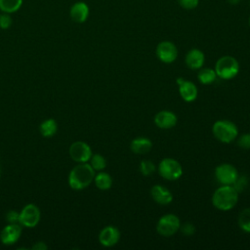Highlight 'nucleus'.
<instances>
[{
  "label": "nucleus",
  "instance_id": "31",
  "mask_svg": "<svg viewBox=\"0 0 250 250\" xmlns=\"http://www.w3.org/2000/svg\"><path fill=\"white\" fill-rule=\"evenodd\" d=\"M180 229L185 235H192L195 231V228L190 223H185L183 226H180Z\"/></svg>",
  "mask_w": 250,
  "mask_h": 250
},
{
  "label": "nucleus",
  "instance_id": "28",
  "mask_svg": "<svg viewBox=\"0 0 250 250\" xmlns=\"http://www.w3.org/2000/svg\"><path fill=\"white\" fill-rule=\"evenodd\" d=\"M177 1L179 5L185 10H193L199 4V0H177Z\"/></svg>",
  "mask_w": 250,
  "mask_h": 250
},
{
  "label": "nucleus",
  "instance_id": "15",
  "mask_svg": "<svg viewBox=\"0 0 250 250\" xmlns=\"http://www.w3.org/2000/svg\"><path fill=\"white\" fill-rule=\"evenodd\" d=\"M177 115L170 110H161L154 116V123L158 128L170 129L177 124Z\"/></svg>",
  "mask_w": 250,
  "mask_h": 250
},
{
  "label": "nucleus",
  "instance_id": "2",
  "mask_svg": "<svg viewBox=\"0 0 250 250\" xmlns=\"http://www.w3.org/2000/svg\"><path fill=\"white\" fill-rule=\"evenodd\" d=\"M238 201V191L229 185H222L212 195V204L221 211L232 209Z\"/></svg>",
  "mask_w": 250,
  "mask_h": 250
},
{
  "label": "nucleus",
  "instance_id": "33",
  "mask_svg": "<svg viewBox=\"0 0 250 250\" xmlns=\"http://www.w3.org/2000/svg\"><path fill=\"white\" fill-rule=\"evenodd\" d=\"M228 2H229V4H232V5H236V4H238V3L240 2V0H228Z\"/></svg>",
  "mask_w": 250,
  "mask_h": 250
},
{
  "label": "nucleus",
  "instance_id": "21",
  "mask_svg": "<svg viewBox=\"0 0 250 250\" xmlns=\"http://www.w3.org/2000/svg\"><path fill=\"white\" fill-rule=\"evenodd\" d=\"M22 1L23 0H0V11L7 14L16 13L21 8Z\"/></svg>",
  "mask_w": 250,
  "mask_h": 250
},
{
  "label": "nucleus",
  "instance_id": "8",
  "mask_svg": "<svg viewBox=\"0 0 250 250\" xmlns=\"http://www.w3.org/2000/svg\"><path fill=\"white\" fill-rule=\"evenodd\" d=\"M69 155L72 160L77 163L88 162L92 156V149L90 146L82 141H76L69 146Z\"/></svg>",
  "mask_w": 250,
  "mask_h": 250
},
{
  "label": "nucleus",
  "instance_id": "34",
  "mask_svg": "<svg viewBox=\"0 0 250 250\" xmlns=\"http://www.w3.org/2000/svg\"><path fill=\"white\" fill-rule=\"evenodd\" d=\"M248 24H249V27H250V17H249V20H248Z\"/></svg>",
  "mask_w": 250,
  "mask_h": 250
},
{
  "label": "nucleus",
  "instance_id": "20",
  "mask_svg": "<svg viewBox=\"0 0 250 250\" xmlns=\"http://www.w3.org/2000/svg\"><path fill=\"white\" fill-rule=\"evenodd\" d=\"M39 130H40V133H41V135L43 137L50 138V137H53L57 133V131H58V124H57L56 120H54L52 118H49V119L44 120L40 124Z\"/></svg>",
  "mask_w": 250,
  "mask_h": 250
},
{
  "label": "nucleus",
  "instance_id": "12",
  "mask_svg": "<svg viewBox=\"0 0 250 250\" xmlns=\"http://www.w3.org/2000/svg\"><path fill=\"white\" fill-rule=\"evenodd\" d=\"M120 239V231L116 227H104L99 233V241L104 247L114 246Z\"/></svg>",
  "mask_w": 250,
  "mask_h": 250
},
{
  "label": "nucleus",
  "instance_id": "18",
  "mask_svg": "<svg viewBox=\"0 0 250 250\" xmlns=\"http://www.w3.org/2000/svg\"><path fill=\"white\" fill-rule=\"evenodd\" d=\"M152 147V143L149 139L145 137H139L134 139L130 144L131 150L136 154L147 153Z\"/></svg>",
  "mask_w": 250,
  "mask_h": 250
},
{
  "label": "nucleus",
  "instance_id": "19",
  "mask_svg": "<svg viewBox=\"0 0 250 250\" xmlns=\"http://www.w3.org/2000/svg\"><path fill=\"white\" fill-rule=\"evenodd\" d=\"M94 182L96 187L101 190H107L112 186V179L109 174L105 172H99L94 177Z\"/></svg>",
  "mask_w": 250,
  "mask_h": 250
},
{
  "label": "nucleus",
  "instance_id": "7",
  "mask_svg": "<svg viewBox=\"0 0 250 250\" xmlns=\"http://www.w3.org/2000/svg\"><path fill=\"white\" fill-rule=\"evenodd\" d=\"M40 209L33 203L26 204L20 212V225L25 228H34L40 221Z\"/></svg>",
  "mask_w": 250,
  "mask_h": 250
},
{
  "label": "nucleus",
  "instance_id": "30",
  "mask_svg": "<svg viewBox=\"0 0 250 250\" xmlns=\"http://www.w3.org/2000/svg\"><path fill=\"white\" fill-rule=\"evenodd\" d=\"M247 179L245 177H237V179L235 180V182L232 184V187L239 192L241 191L247 185Z\"/></svg>",
  "mask_w": 250,
  "mask_h": 250
},
{
  "label": "nucleus",
  "instance_id": "5",
  "mask_svg": "<svg viewBox=\"0 0 250 250\" xmlns=\"http://www.w3.org/2000/svg\"><path fill=\"white\" fill-rule=\"evenodd\" d=\"M159 175L169 181L178 180L183 175V168L179 161L174 158H163L158 165Z\"/></svg>",
  "mask_w": 250,
  "mask_h": 250
},
{
  "label": "nucleus",
  "instance_id": "29",
  "mask_svg": "<svg viewBox=\"0 0 250 250\" xmlns=\"http://www.w3.org/2000/svg\"><path fill=\"white\" fill-rule=\"evenodd\" d=\"M5 218L8 224H20V213L16 210L8 211Z\"/></svg>",
  "mask_w": 250,
  "mask_h": 250
},
{
  "label": "nucleus",
  "instance_id": "27",
  "mask_svg": "<svg viewBox=\"0 0 250 250\" xmlns=\"http://www.w3.org/2000/svg\"><path fill=\"white\" fill-rule=\"evenodd\" d=\"M13 23L12 18L10 16V14L7 13H2L0 15V28L2 29H8L11 27Z\"/></svg>",
  "mask_w": 250,
  "mask_h": 250
},
{
  "label": "nucleus",
  "instance_id": "32",
  "mask_svg": "<svg viewBox=\"0 0 250 250\" xmlns=\"http://www.w3.org/2000/svg\"><path fill=\"white\" fill-rule=\"evenodd\" d=\"M33 250H46L48 248V246L45 244V242L43 241H38L36 242L32 247H31Z\"/></svg>",
  "mask_w": 250,
  "mask_h": 250
},
{
  "label": "nucleus",
  "instance_id": "6",
  "mask_svg": "<svg viewBox=\"0 0 250 250\" xmlns=\"http://www.w3.org/2000/svg\"><path fill=\"white\" fill-rule=\"evenodd\" d=\"M181 222L175 214L163 215L156 224L157 232L165 237L174 235L180 229Z\"/></svg>",
  "mask_w": 250,
  "mask_h": 250
},
{
  "label": "nucleus",
  "instance_id": "9",
  "mask_svg": "<svg viewBox=\"0 0 250 250\" xmlns=\"http://www.w3.org/2000/svg\"><path fill=\"white\" fill-rule=\"evenodd\" d=\"M215 177L221 185L232 186L238 177V173L236 168L231 164L222 163L216 167Z\"/></svg>",
  "mask_w": 250,
  "mask_h": 250
},
{
  "label": "nucleus",
  "instance_id": "3",
  "mask_svg": "<svg viewBox=\"0 0 250 250\" xmlns=\"http://www.w3.org/2000/svg\"><path fill=\"white\" fill-rule=\"evenodd\" d=\"M213 135L217 140L224 144H229L238 136L236 125L229 120H218L212 127Z\"/></svg>",
  "mask_w": 250,
  "mask_h": 250
},
{
  "label": "nucleus",
  "instance_id": "11",
  "mask_svg": "<svg viewBox=\"0 0 250 250\" xmlns=\"http://www.w3.org/2000/svg\"><path fill=\"white\" fill-rule=\"evenodd\" d=\"M21 235V226L20 224H8L0 232V240L4 245H13Z\"/></svg>",
  "mask_w": 250,
  "mask_h": 250
},
{
  "label": "nucleus",
  "instance_id": "4",
  "mask_svg": "<svg viewBox=\"0 0 250 250\" xmlns=\"http://www.w3.org/2000/svg\"><path fill=\"white\" fill-rule=\"evenodd\" d=\"M215 71L217 77L229 80L238 74L239 63L237 60L231 56H223L216 62Z\"/></svg>",
  "mask_w": 250,
  "mask_h": 250
},
{
  "label": "nucleus",
  "instance_id": "10",
  "mask_svg": "<svg viewBox=\"0 0 250 250\" xmlns=\"http://www.w3.org/2000/svg\"><path fill=\"white\" fill-rule=\"evenodd\" d=\"M156 56L162 62L171 63L178 57V49L171 41H161L156 46Z\"/></svg>",
  "mask_w": 250,
  "mask_h": 250
},
{
  "label": "nucleus",
  "instance_id": "35",
  "mask_svg": "<svg viewBox=\"0 0 250 250\" xmlns=\"http://www.w3.org/2000/svg\"><path fill=\"white\" fill-rule=\"evenodd\" d=\"M0 174H1V169H0Z\"/></svg>",
  "mask_w": 250,
  "mask_h": 250
},
{
  "label": "nucleus",
  "instance_id": "16",
  "mask_svg": "<svg viewBox=\"0 0 250 250\" xmlns=\"http://www.w3.org/2000/svg\"><path fill=\"white\" fill-rule=\"evenodd\" d=\"M151 198L160 205H168L173 200L171 191L161 185H155L150 188Z\"/></svg>",
  "mask_w": 250,
  "mask_h": 250
},
{
  "label": "nucleus",
  "instance_id": "1",
  "mask_svg": "<svg viewBox=\"0 0 250 250\" xmlns=\"http://www.w3.org/2000/svg\"><path fill=\"white\" fill-rule=\"evenodd\" d=\"M95 170L92 166L87 163H79L74 166L68 174L67 182L69 187L75 190H81L90 186V184L94 181Z\"/></svg>",
  "mask_w": 250,
  "mask_h": 250
},
{
  "label": "nucleus",
  "instance_id": "14",
  "mask_svg": "<svg viewBox=\"0 0 250 250\" xmlns=\"http://www.w3.org/2000/svg\"><path fill=\"white\" fill-rule=\"evenodd\" d=\"M90 14L89 6L83 1H77L70 7L69 15L73 21L77 23H82L87 21Z\"/></svg>",
  "mask_w": 250,
  "mask_h": 250
},
{
  "label": "nucleus",
  "instance_id": "26",
  "mask_svg": "<svg viewBox=\"0 0 250 250\" xmlns=\"http://www.w3.org/2000/svg\"><path fill=\"white\" fill-rule=\"evenodd\" d=\"M237 145L243 149H250V133L240 135L237 140Z\"/></svg>",
  "mask_w": 250,
  "mask_h": 250
},
{
  "label": "nucleus",
  "instance_id": "23",
  "mask_svg": "<svg viewBox=\"0 0 250 250\" xmlns=\"http://www.w3.org/2000/svg\"><path fill=\"white\" fill-rule=\"evenodd\" d=\"M237 223L243 231L250 233V208H245L239 213Z\"/></svg>",
  "mask_w": 250,
  "mask_h": 250
},
{
  "label": "nucleus",
  "instance_id": "13",
  "mask_svg": "<svg viewBox=\"0 0 250 250\" xmlns=\"http://www.w3.org/2000/svg\"><path fill=\"white\" fill-rule=\"evenodd\" d=\"M177 84L179 85V93L185 102L190 103L197 98L198 91L194 83H192L191 81L186 80L182 77H179L177 79Z\"/></svg>",
  "mask_w": 250,
  "mask_h": 250
},
{
  "label": "nucleus",
  "instance_id": "22",
  "mask_svg": "<svg viewBox=\"0 0 250 250\" xmlns=\"http://www.w3.org/2000/svg\"><path fill=\"white\" fill-rule=\"evenodd\" d=\"M198 80L202 84H211L217 79V74L215 69L206 67V68H201L197 74Z\"/></svg>",
  "mask_w": 250,
  "mask_h": 250
},
{
  "label": "nucleus",
  "instance_id": "17",
  "mask_svg": "<svg viewBox=\"0 0 250 250\" xmlns=\"http://www.w3.org/2000/svg\"><path fill=\"white\" fill-rule=\"evenodd\" d=\"M205 56L199 49H191L186 55V64L190 69H200L204 63Z\"/></svg>",
  "mask_w": 250,
  "mask_h": 250
},
{
  "label": "nucleus",
  "instance_id": "24",
  "mask_svg": "<svg viewBox=\"0 0 250 250\" xmlns=\"http://www.w3.org/2000/svg\"><path fill=\"white\" fill-rule=\"evenodd\" d=\"M90 165L95 171H102L106 166V160L102 154H92L90 158Z\"/></svg>",
  "mask_w": 250,
  "mask_h": 250
},
{
  "label": "nucleus",
  "instance_id": "25",
  "mask_svg": "<svg viewBox=\"0 0 250 250\" xmlns=\"http://www.w3.org/2000/svg\"><path fill=\"white\" fill-rule=\"evenodd\" d=\"M140 171L142 173V175L144 176H149L151 174H153V172L155 171V166L153 164L152 161L145 159L141 161L140 164Z\"/></svg>",
  "mask_w": 250,
  "mask_h": 250
}]
</instances>
